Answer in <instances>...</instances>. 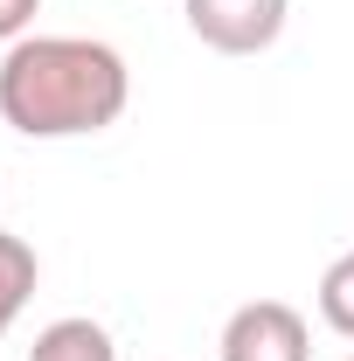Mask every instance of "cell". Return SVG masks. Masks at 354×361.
Masks as SVG:
<instances>
[{
	"label": "cell",
	"mask_w": 354,
	"mask_h": 361,
	"mask_svg": "<svg viewBox=\"0 0 354 361\" xmlns=\"http://www.w3.org/2000/svg\"><path fill=\"white\" fill-rule=\"evenodd\" d=\"M133 104L126 56L97 35H21L0 56V118L21 139H90Z\"/></svg>",
	"instance_id": "cell-1"
},
{
	"label": "cell",
	"mask_w": 354,
	"mask_h": 361,
	"mask_svg": "<svg viewBox=\"0 0 354 361\" xmlns=\"http://www.w3.org/2000/svg\"><path fill=\"white\" fill-rule=\"evenodd\" d=\"M181 14L216 56H264L292 21V0H181Z\"/></svg>",
	"instance_id": "cell-2"
},
{
	"label": "cell",
	"mask_w": 354,
	"mask_h": 361,
	"mask_svg": "<svg viewBox=\"0 0 354 361\" xmlns=\"http://www.w3.org/2000/svg\"><path fill=\"white\" fill-rule=\"evenodd\" d=\"M222 361H312V326L285 299H250L222 319Z\"/></svg>",
	"instance_id": "cell-3"
},
{
	"label": "cell",
	"mask_w": 354,
	"mask_h": 361,
	"mask_svg": "<svg viewBox=\"0 0 354 361\" xmlns=\"http://www.w3.org/2000/svg\"><path fill=\"white\" fill-rule=\"evenodd\" d=\"M28 361H118V348H111V334L97 319L70 313V319H49L42 334H35Z\"/></svg>",
	"instance_id": "cell-4"
},
{
	"label": "cell",
	"mask_w": 354,
	"mask_h": 361,
	"mask_svg": "<svg viewBox=\"0 0 354 361\" xmlns=\"http://www.w3.org/2000/svg\"><path fill=\"white\" fill-rule=\"evenodd\" d=\"M35 285H42V257H35V243L14 236V229H0V334L21 319V306L35 299Z\"/></svg>",
	"instance_id": "cell-5"
},
{
	"label": "cell",
	"mask_w": 354,
	"mask_h": 361,
	"mask_svg": "<svg viewBox=\"0 0 354 361\" xmlns=\"http://www.w3.org/2000/svg\"><path fill=\"white\" fill-rule=\"evenodd\" d=\"M319 319H326L341 341H354V250L319 271Z\"/></svg>",
	"instance_id": "cell-6"
},
{
	"label": "cell",
	"mask_w": 354,
	"mask_h": 361,
	"mask_svg": "<svg viewBox=\"0 0 354 361\" xmlns=\"http://www.w3.org/2000/svg\"><path fill=\"white\" fill-rule=\"evenodd\" d=\"M35 14H42V0H0V42H21L35 28Z\"/></svg>",
	"instance_id": "cell-7"
},
{
	"label": "cell",
	"mask_w": 354,
	"mask_h": 361,
	"mask_svg": "<svg viewBox=\"0 0 354 361\" xmlns=\"http://www.w3.org/2000/svg\"><path fill=\"white\" fill-rule=\"evenodd\" d=\"M348 361H354V355H348Z\"/></svg>",
	"instance_id": "cell-8"
}]
</instances>
